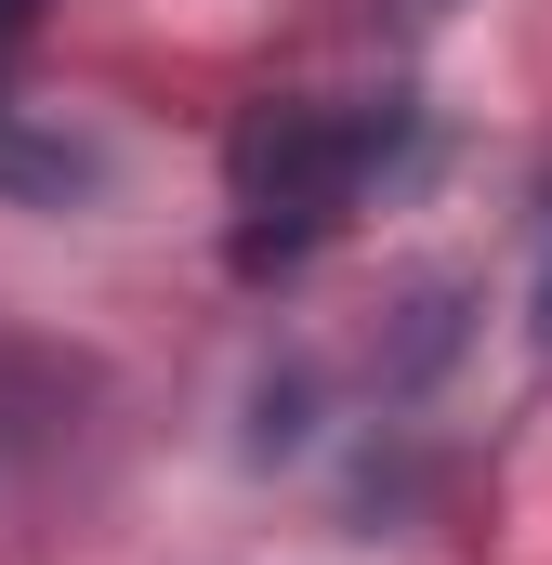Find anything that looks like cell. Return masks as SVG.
Wrapping results in <instances>:
<instances>
[{
	"label": "cell",
	"mask_w": 552,
	"mask_h": 565,
	"mask_svg": "<svg viewBox=\"0 0 552 565\" xmlns=\"http://www.w3.org/2000/svg\"><path fill=\"white\" fill-rule=\"evenodd\" d=\"M26 26H40V0H0V53H13V40H26Z\"/></svg>",
	"instance_id": "3"
},
{
	"label": "cell",
	"mask_w": 552,
	"mask_h": 565,
	"mask_svg": "<svg viewBox=\"0 0 552 565\" xmlns=\"http://www.w3.org/2000/svg\"><path fill=\"white\" fill-rule=\"evenodd\" d=\"M369 158H382V119H369V106H264V119L237 132V264H251V277H264V264H302V250L355 211Z\"/></svg>",
	"instance_id": "1"
},
{
	"label": "cell",
	"mask_w": 552,
	"mask_h": 565,
	"mask_svg": "<svg viewBox=\"0 0 552 565\" xmlns=\"http://www.w3.org/2000/svg\"><path fill=\"white\" fill-rule=\"evenodd\" d=\"M53 434H66V369H53V355H26V342L0 329V473H26Z\"/></svg>",
	"instance_id": "2"
}]
</instances>
